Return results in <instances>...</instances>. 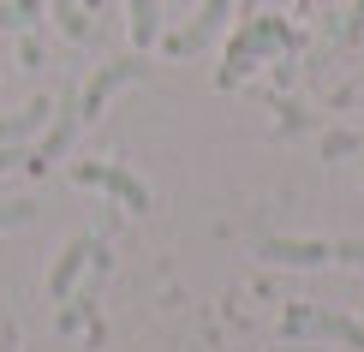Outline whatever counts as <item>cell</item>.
<instances>
[{
	"label": "cell",
	"mask_w": 364,
	"mask_h": 352,
	"mask_svg": "<svg viewBox=\"0 0 364 352\" xmlns=\"http://www.w3.org/2000/svg\"><path fill=\"white\" fill-rule=\"evenodd\" d=\"M72 179H78V186H102V191H114L119 203L132 209V215H144V209H149V186H144V179H132L126 167H102V161H78V167H72Z\"/></svg>",
	"instance_id": "1"
},
{
	"label": "cell",
	"mask_w": 364,
	"mask_h": 352,
	"mask_svg": "<svg viewBox=\"0 0 364 352\" xmlns=\"http://www.w3.org/2000/svg\"><path fill=\"white\" fill-rule=\"evenodd\" d=\"M78 126H84V119H78V102H66V108L54 102V119L42 126V144L24 156V174H48V167H54V156L72 144V137H78Z\"/></svg>",
	"instance_id": "2"
},
{
	"label": "cell",
	"mask_w": 364,
	"mask_h": 352,
	"mask_svg": "<svg viewBox=\"0 0 364 352\" xmlns=\"http://www.w3.org/2000/svg\"><path fill=\"white\" fill-rule=\"evenodd\" d=\"M144 72H149V66H144V54H126V60H114V66H102L96 78H90L84 102H78V119H96L102 108H108V96H114V90H119V84H138Z\"/></svg>",
	"instance_id": "3"
},
{
	"label": "cell",
	"mask_w": 364,
	"mask_h": 352,
	"mask_svg": "<svg viewBox=\"0 0 364 352\" xmlns=\"http://www.w3.org/2000/svg\"><path fill=\"white\" fill-rule=\"evenodd\" d=\"M257 257L281 263V269H316V263H335V245H323V239H263Z\"/></svg>",
	"instance_id": "4"
},
{
	"label": "cell",
	"mask_w": 364,
	"mask_h": 352,
	"mask_svg": "<svg viewBox=\"0 0 364 352\" xmlns=\"http://www.w3.org/2000/svg\"><path fill=\"white\" fill-rule=\"evenodd\" d=\"M227 6H233V0H203V6H197V18L168 36V54H197V48H209V36L227 24Z\"/></svg>",
	"instance_id": "5"
},
{
	"label": "cell",
	"mask_w": 364,
	"mask_h": 352,
	"mask_svg": "<svg viewBox=\"0 0 364 352\" xmlns=\"http://www.w3.org/2000/svg\"><path fill=\"white\" fill-rule=\"evenodd\" d=\"M90 251H96V239H90V233H78V239L66 245V251L54 257V274H48V299H54V304H66L72 281H78V274H84V263H90Z\"/></svg>",
	"instance_id": "6"
},
{
	"label": "cell",
	"mask_w": 364,
	"mask_h": 352,
	"mask_svg": "<svg viewBox=\"0 0 364 352\" xmlns=\"http://www.w3.org/2000/svg\"><path fill=\"white\" fill-rule=\"evenodd\" d=\"M287 334H328V341H346L353 352H364V329L346 323V316H316V311H293Z\"/></svg>",
	"instance_id": "7"
},
{
	"label": "cell",
	"mask_w": 364,
	"mask_h": 352,
	"mask_svg": "<svg viewBox=\"0 0 364 352\" xmlns=\"http://www.w3.org/2000/svg\"><path fill=\"white\" fill-rule=\"evenodd\" d=\"M48 119H54V102H48V96H36L24 114L0 119V144H24V137H36L42 126H48Z\"/></svg>",
	"instance_id": "8"
},
{
	"label": "cell",
	"mask_w": 364,
	"mask_h": 352,
	"mask_svg": "<svg viewBox=\"0 0 364 352\" xmlns=\"http://www.w3.org/2000/svg\"><path fill=\"white\" fill-rule=\"evenodd\" d=\"M126 12H132V48H149L161 36V6L156 0H126Z\"/></svg>",
	"instance_id": "9"
},
{
	"label": "cell",
	"mask_w": 364,
	"mask_h": 352,
	"mask_svg": "<svg viewBox=\"0 0 364 352\" xmlns=\"http://www.w3.org/2000/svg\"><path fill=\"white\" fill-rule=\"evenodd\" d=\"M54 24L66 30L72 42H84V36H90V12L78 6V0H54Z\"/></svg>",
	"instance_id": "10"
},
{
	"label": "cell",
	"mask_w": 364,
	"mask_h": 352,
	"mask_svg": "<svg viewBox=\"0 0 364 352\" xmlns=\"http://www.w3.org/2000/svg\"><path fill=\"white\" fill-rule=\"evenodd\" d=\"M30 215H36V203H30V197H0V227H24Z\"/></svg>",
	"instance_id": "11"
},
{
	"label": "cell",
	"mask_w": 364,
	"mask_h": 352,
	"mask_svg": "<svg viewBox=\"0 0 364 352\" xmlns=\"http://www.w3.org/2000/svg\"><path fill=\"white\" fill-rule=\"evenodd\" d=\"M358 149V132H328L323 137V156H353Z\"/></svg>",
	"instance_id": "12"
},
{
	"label": "cell",
	"mask_w": 364,
	"mask_h": 352,
	"mask_svg": "<svg viewBox=\"0 0 364 352\" xmlns=\"http://www.w3.org/2000/svg\"><path fill=\"white\" fill-rule=\"evenodd\" d=\"M335 263H353V269H364V239H341V245H335Z\"/></svg>",
	"instance_id": "13"
},
{
	"label": "cell",
	"mask_w": 364,
	"mask_h": 352,
	"mask_svg": "<svg viewBox=\"0 0 364 352\" xmlns=\"http://www.w3.org/2000/svg\"><path fill=\"white\" fill-rule=\"evenodd\" d=\"M24 24H30L24 0H18V6H0V30H24Z\"/></svg>",
	"instance_id": "14"
},
{
	"label": "cell",
	"mask_w": 364,
	"mask_h": 352,
	"mask_svg": "<svg viewBox=\"0 0 364 352\" xmlns=\"http://www.w3.org/2000/svg\"><path fill=\"white\" fill-rule=\"evenodd\" d=\"M6 167H24V149H12V144H0V174Z\"/></svg>",
	"instance_id": "15"
},
{
	"label": "cell",
	"mask_w": 364,
	"mask_h": 352,
	"mask_svg": "<svg viewBox=\"0 0 364 352\" xmlns=\"http://www.w3.org/2000/svg\"><path fill=\"white\" fill-rule=\"evenodd\" d=\"M353 42H364V0H353V30H346Z\"/></svg>",
	"instance_id": "16"
},
{
	"label": "cell",
	"mask_w": 364,
	"mask_h": 352,
	"mask_svg": "<svg viewBox=\"0 0 364 352\" xmlns=\"http://www.w3.org/2000/svg\"><path fill=\"white\" fill-rule=\"evenodd\" d=\"M12 346H18V329H12V323H0V352H12Z\"/></svg>",
	"instance_id": "17"
}]
</instances>
